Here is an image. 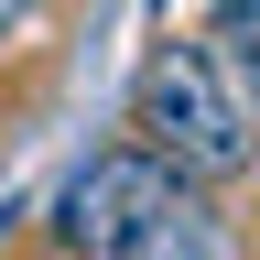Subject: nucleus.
Segmentation results:
<instances>
[{"label":"nucleus","instance_id":"nucleus-6","mask_svg":"<svg viewBox=\"0 0 260 260\" xmlns=\"http://www.w3.org/2000/svg\"><path fill=\"white\" fill-rule=\"evenodd\" d=\"M44 260H65V249H44Z\"/></svg>","mask_w":260,"mask_h":260},{"label":"nucleus","instance_id":"nucleus-4","mask_svg":"<svg viewBox=\"0 0 260 260\" xmlns=\"http://www.w3.org/2000/svg\"><path fill=\"white\" fill-rule=\"evenodd\" d=\"M195 44L217 54L228 98H239V109H249V130H260V0H206V22H195Z\"/></svg>","mask_w":260,"mask_h":260},{"label":"nucleus","instance_id":"nucleus-2","mask_svg":"<svg viewBox=\"0 0 260 260\" xmlns=\"http://www.w3.org/2000/svg\"><path fill=\"white\" fill-rule=\"evenodd\" d=\"M184 162H162L141 130L130 141H98L76 174L54 184V206H44V249H65V260H119L130 239H141V217L162 206V184H174Z\"/></svg>","mask_w":260,"mask_h":260},{"label":"nucleus","instance_id":"nucleus-5","mask_svg":"<svg viewBox=\"0 0 260 260\" xmlns=\"http://www.w3.org/2000/svg\"><path fill=\"white\" fill-rule=\"evenodd\" d=\"M44 22H54V0H0V54H11V44H32Z\"/></svg>","mask_w":260,"mask_h":260},{"label":"nucleus","instance_id":"nucleus-3","mask_svg":"<svg viewBox=\"0 0 260 260\" xmlns=\"http://www.w3.org/2000/svg\"><path fill=\"white\" fill-rule=\"evenodd\" d=\"M119 260H249V239H239V217L217 206L206 174H174V184H162V206L141 217V239H130Z\"/></svg>","mask_w":260,"mask_h":260},{"label":"nucleus","instance_id":"nucleus-1","mask_svg":"<svg viewBox=\"0 0 260 260\" xmlns=\"http://www.w3.org/2000/svg\"><path fill=\"white\" fill-rule=\"evenodd\" d=\"M130 130H141L162 162L206 174V184L260 174V130H249V109H239V98H228L217 54L195 44V32H162V44L141 54V76H130Z\"/></svg>","mask_w":260,"mask_h":260}]
</instances>
